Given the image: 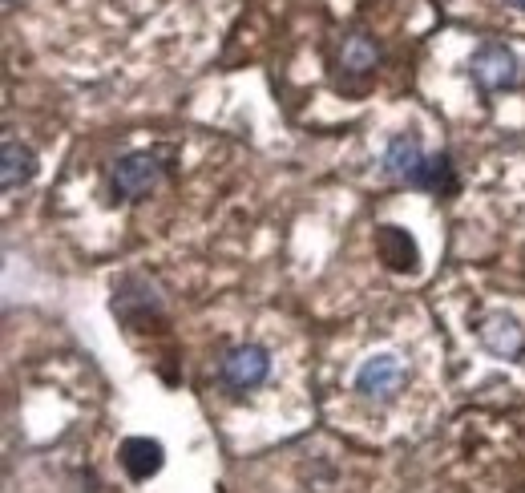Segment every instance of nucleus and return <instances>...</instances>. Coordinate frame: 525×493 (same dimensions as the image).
<instances>
[{
    "instance_id": "1a4fd4ad",
    "label": "nucleus",
    "mask_w": 525,
    "mask_h": 493,
    "mask_svg": "<svg viewBox=\"0 0 525 493\" xmlns=\"http://www.w3.org/2000/svg\"><path fill=\"white\" fill-rule=\"evenodd\" d=\"M380 255H384V263L396 267V271L416 267V243H412L404 231H396V227H384V231H380Z\"/></svg>"
},
{
    "instance_id": "6e6552de",
    "label": "nucleus",
    "mask_w": 525,
    "mask_h": 493,
    "mask_svg": "<svg viewBox=\"0 0 525 493\" xmlns=\"http://www.w3.org/2000/svg\"><path fill=\"white\" fill-rule=\"evenodd\" d=\"M33 174H37V154L25 142L5 138V166H0V182H5V190L25 186Z\"/></svg>"
},
{
    "instance_id": "f257e3e1",
    "label": "nucleus",
    "mask_w": 525,
    "mask_h": 493,
    "mask_svg": "<svg viewBox=\"0 0 525 493\" xmlns=\"http://www.w3.org/2000/svg\"><path fill=\"white\" fill-rule=\"evenodd\" d=\"M384 170L404 182V186H420V190H453V166L449 158H429L420 150L416 138H392L384 150Z\"/></svg>"
},
{
    "instance_id": "9b49d317",
    "label": "nucleus",
    "mask_w": 525,
    "mask_h": 493,
    "mask_svg": "<svg viewBox=\"0 0 525 493\" xmlns=\"http://www.w3.org/2000/svg\"><path fill=\"white\" fill-rule=\"evenodd\" d=\"M505 5H509V9H521V13H525V0H505Z\"/></svg>"
},
{
    "instance_id": "423d86ee",
    "label": "nucleus",
    "mask_w": 525,
    "mask_h": 493,
    "mask_svg": "<svg viewBox=\"0 0 525 493\" xmlns=\"http://www.w3.org/2000/svg\"><path fill=\"white\" fill-rule=\"evenodd\" d=\"M513 77H517V57L505 45H481L473 53V81L481 93L505 89V85H513Z\"/></svg>"
},
{
    "instance_id": "39448f33",
    "label": "nucleus",
    "mask_w": 525,
    "mask_h": 493,
    "mask_svg": "<svg viewBox=\"0 0 525 493\" xmlns=\"http://www.w3.org/2000/svg\"><path fill=\"white\" fill-rule=\"evenodd\" d=\"M477 340L497 360H521L525 356V328L505 312H489L477 328Z\"/></svg>"
},
{
    "instance_id": "9d476101",
    "label": "nucleus",
    "mask_w": 525,
    "mask_h": 493,
    "mask_svg": "<svg viewBox=\"0 0 525 493\" xmlns=\"http://www.w3.org/2000/svg\"><path fill=\"white\" fill-rule=\"evenodd\" d=\"M372 65H376V45H372L368 37H352V41L344 45V69L364 73V69H372Z\"/></svg>"
},
{
    "instance_id": "7ed1b4c3",
    "label": "nucleus",
    "mask_w": 525,
    "mask_h": 493,
    "mask_svg": "<svg viewBox=\"0 0 525 493\" xmlns=\"http://www.w3.org/2000/svg\"><path fill=\"white\" fill-rule=\"evenodd\" d=\"M162 182V158L142 150V154H126L114 166V194L118 199H146V194Z\"/></svg>"
},
{
    "instance_id": "f03ea898",
    "label": "nucleus",
    "mask_w": 525,
    "mask_h": 493,
    "mask_svg": "<svg viewBox=\"0 0 525 493\" xmlns=\"http://www.w3.org/2000/svg\"><path fill=\"white\" fill-rule=\"evenodd\" d=\"M404 384V364L392 352H376L356 368V392L368 401H392Z\"/></svg>"
},
{
    "instance_id": "20e7f679",
    "label": "nucleus",
    "mask_w": 525,
    "mask_h": 493,
    "mask_svg": "<svg viewBox=\"0 0 525 493\" xmlns=\"http://www.w3.org/2000/svg\"><path fill=\"white\" fill-rule=\"evenodd\" d=\"M267 372H271V356H267V348H259V344H243V348L227 352V360H223V368H219V376H223V384H227L231 392H251V388H259V384L267 380Z\"/></svg>"
},
{
    "instance_id": "0eeeda50",
    "label": "nucleus",
    "mask_w": 525,
    "mask_h": 493,
    "mask_svg": "<svg viewBox=\"0 0 525 493\" xmlns=\"http://www.w3.org/2000/svg\"><path fill=\"white\" fill-rule=\"evenodd\" d=\"M162 445L158 441H150V437H130L126 445H122V465H126V473L134 477V481H146V477H154L158 469H162Z\"/></svg>"
}]
</instances>
